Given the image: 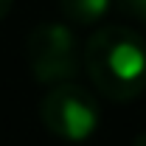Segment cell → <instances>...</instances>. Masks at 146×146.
<instances>
[{
    "instance_id": "5",
    "label": "cell",
    "mask_w": 146,
    "mask_h": 146,
    "mask_svg": "<svg viewBox=\"0 0 146 146\" xmlns=\"http://www.w3.org/2000/svg\"><path fill=\"white\" fill-rule=\"evenodd\" d=\"M118 6H121L127 14H132L135 20L146 23V0H118Z\"/></svg>"
},
{
    "instance_id": "4",
    "label": "cell",
    "mask_w": 146,
    "mask_h": 146,
    "mask_svg": "<svg viewBox=\"0 0 146 146\" xmlns=\"http://www.w3.org/2000/svg\"><path fill=\"white\" fill-rule=\"evenodd\" d=\"M65 17L76 25H96L110 11L112 0H59Z\"/></svg>"
},
{
    "instance_id": "6",
    "label": "cell",
    "mask_w": 146,
    "mask_h": 146,
    "mask_svg": "<svg viewBox=\"0 0 146 146\" xmlns=\"http://www.w3.org/2000/svg\"><path fill=\"white\" fill-rule=\"evenodd\" d=\"M11 6H14V0H0V20L11 11Z\"/></svg>"
},
{
    "instance_id": "2",
    "label": "cell",
    "mask_w": 146,
    "mask_h": 146,
    "mask_svg": "<svg viewBox=\"0 0 146 146\" xmlns=\"http://www.w3.org/2000/svg\"><path fill=\"white\" fill-rule=\"evenodd\" d=\"M98 101L90 90L73 84V82H59L51 84V90L39 101V121L54 138L68 141V143H84L90 141L93 132L98 129Z\"/></svg>"
},
{
    "instance_id": "7",
    "label": "cell",
    "mask_w": 146,
    "mask_h": 146,
    "mask_svg": "<svg viewBox=\"0 0 146 146\" xmlns=\"http://www.w3.org/2000/svg\"><path fill=\"white\" fill-rule=\"evenodd\" d=\"M132 146H146V132H143V135H138V138H135V143H132Z\"/></svg>"
},
{
    "instance_id": "1",
    "label": "cell",
    "mask_w": 146,
    "mask_h": 146,
    "mask_svg": "<svg viewBox=\"0 0 146 146\" xmlns=\"http://www.w3.org/2000/svg\"><path fill=\"white\" fill-rule=\"evenodd\" d=\"M82 59L96 90L112 101H132L146 90V42L127 25H98Z\"/></svg>"
},
{
    "instance_id": "3",
    "label": "cell",
    "mask_w": 146,
    "mask_h": 146,
    "mask_svg": "<svg viewBox=\"0 0 146 146\" xmlns=\"http://www.w3.org/2000/svg\"><path fill=\"white\" fill-rule=\"evenodd\" d=\"M25 56L39 84L70 82L79 73V42L76 34L62 23L34 25L25 39Z\"/></svg>"
}]
</instances>
